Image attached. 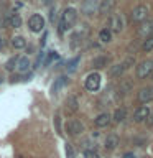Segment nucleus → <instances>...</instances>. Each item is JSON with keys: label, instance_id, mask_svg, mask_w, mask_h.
I'll return each instance as SVG.
<instances>
[{"label": "nucleus", "instance_id": "obj_22", "mask_svg": "<svg viewBox=\"0 0 153 158\" xmlns=\"http://www.w3.org/2000/svg\"><path fill=\"white\" fill-rule=\"evenodd\" d=\"M142 49L145 53H148V51H151L153 49V36H148L145 41H143V44H142Z\"/></svg>", "mask_w": 153, "mask_h": 158}, {"label": "nucleus", "instance_id": "obj_34", "mask_svg": "<svg viewBox=\"0 0 153 158\" xmlns=\"http://www.w3.org/2000/svg\"><path fill=\"white\" fill-rule=\"evenodd\" d=\"M41 58H43V53H39V54H38L36 63H35V68H38V66H39V63H41Z\"/></svg>", "mask_w": 153, "mask_h": 158}, {"label": "nucleus", "instance_id": "obj_8", "mask_svg": "<svg viewBox=\"0 0 153 158\" xmlns=\"http://www.w3.org/2000/svg\"><path fill=\"white\" fill-rule=\"evenodd\" d=\"M118 143H120V138H118L117 133H109L105 142H104V145H105L107 150H115L118 147Z\"/></svg>", "mask_w": 153, "mask_h": 158}, {"label": "nucleus", "instance_id": "obj_21", "mask_svg": "<svg viewBox=\"0 0 153 158\" xmlns=\"http://www.w3.org/2000/svg\"><path fill=\"white\" fill-rule=\"evenodd\" d=\"M99 40L104 43H109L112 40V33H110V30H102L101 33H99Z\"/></svg>", "mask_w": 153, "mask_h": 158}, {"label": "nucleus", "instance_id": "obj_33", "mask_svg": "<svg viewBox=\"0 0 153 158\" xmlns=\"http://www.w3.org/2000/svg\"><path fill=\"white\" fill-rule=\"evenodd\" d=\"M122 158H135V155H133L132 152H125V153L122 155Z\"/></svg>", "mask_w": 153, "mask_h": 158}, {"label": "nucleus", "instance_id": "obj_17", "mask_svg": "<svg viewBox=\"0 0 153 158\" xmlns=\"http://www.w3.org/2000/svg\"><path fill=\"white\" fill-rule=\"evenodd\" d=\"M132 89V82L130 81H123L120 86H118V89H117V92H118V96H125V94H128V91Z\"/></svg>", "mask_w": 153, "mask_h": 158}, {"label": "nucleus", "instance_id": "obj_29", "mask_svg": "<svg viewBox=\"0 0 153 158\" xmlns=\"http://www.w3.org/2000/svg\"><path fill=\"white\" fill-rule=\"evenodd\" d=\"M79 63V56H76L74 59H71V61L68 63V71H74L76 69V64Z\"/></svg>", "mask_w": 153, "mask_h": 158}, {"label": "nucleus", "instance_id": "obj_35", "mask_svg": "<svg viewBox=\"0 0 153 158\" xmlns=\"http://www.w3.org/2000/svg\"><path fill=\"white\" fill-rule=\"evenodd\" d=\"M43 3H44V5H51L53 0H43Z\"/></svg>", "mask_w": 153, "mask_h": 158}, {"label": "nucleus", "instance_id": "obj_24", "mask_svg": "<svg viewBox=\"0 0 153 158\" xmlns=\"http://www.w3.org/2000/svg\"><path fill=\"white\" fill-rule=\"evenodd\" d=\"M123 71H125L123 64H117V66H114V68L110 69V76H112V77H117V76H120Z\"/></svg>", "mask_w": 153, "mask_h": 158}, {"label": "nucleus", "instance_id": "obj_13", "mask_svg": "<svg viewBox=\"0 0 153 158\" xmlns=\"http://www.w3.org/2000/svg\"><path fill=\"white\" fill-rule=\"evenodd\" d=\"M30 69V59L27 56H18V61H17V71L20 74L27 73Z\"/></svg>", "mask_w": 153, "mask_h": 158}, {"label": "nucleus", "instance_id": "obj_15", "mask_svg": "<svg viewBox=\"0 0 153 158\" xmlns=\"http://www.w3.org/2000/svg\"><path fill=\"white\" fill-rule=\"evenodd\" d=\"M5 22H7L12 28H20V27H22V17H20V15H17V13L10 15V17L5 20Z\"/></svg>", "mask_w": 153, "mask_h": 158}, {"label": "nucleus", "instance_id": "obj_32", "mask_svg": "<svg viewBox=\"0 0 153 158\" xmlns=\"http://www.w3.org/2000/svg\"><path fill=\"white\" fill-rule=\"evenodd\" d=\"M133 61H135V59H133V56H128V58H127V59H125V61H123L122 64H123V68L127 69V68H130L132 64H133Z\"/></svg>", "mask_w": 153, "mask_h": 158}, {"label": "nucleus", "instance_id": "obj_12", "mask_svg": "<svg viewBox=\"0 0 153 158\" xmlns=\"http://www.w3.org/2000/svg\"><path fill=\"white\" fill-rule=\"evenodd\" d=\"M138 101L140 102H150L153 101V87H143L138 92Z\"/></svg>", "mask_w": 153, "mask_h": 158}, {"label": "nucleus", "instance_id": "obj_31", "mask_svg": "<svg viewBox=\"0 0 153 158\" xmlns=\"http://www.w3.org/2000/svg\"><path fill=\"white\" fill-rule=\"evenodd\" d=\"M54 59H58V53L51 51V53H49V56H46V66H48V64H51Z\"/></svg>", "mask_w": 153, "mask_h": 158}, {"label": "nucleus", "instance_id": "obj_10", "mask_svg": "<svg viewBox=\"0 0 153 158\" xmlns=\"http://www.w3.org/2000/svg\"><path fill=\"white\" fill-rule=\"evenodd\" d=\"M148 115H150V109L142 106L135 110V114H133V120L135 122H143L145 118H148Z\"/></svg>", "mask_w": 153, "mask_h": 158}, {"label": "nucleus", "instance_id": "obj_9", "mask_svg": "<svg viewBox=\"0 0 153 158\" xmlns=\"http://www.w3.org/2000/svg\"><path fill=\"white\" fill-rule=\"evenodd\" d=\"M138 33L143 36H153V20H145L143 23H140Z\"/></svg>", "mask_w": 153, "mask_h": 158}, {"label": "nucleus", "instance_id": "obj_1", "mask_svg": "<svg viewBox=\"0 0 153 158\" xmlns=\"http://www.w3.org/2000/svg\"><path fill=\"white\" fill-rule=\"evenodd\" d=\"M76 18H77V12H76V8L68 7V8L63 12V15H61V22H59L58 33H59V35H63L64 31H66V30H69L74 23H76Z\"/></svg>", "mask_w": 153, "mask_h": 158}, {"label": "nucleus", "instance_id": "obj_28", "mask_svg": "<svg viewBox=\"0 0 153 158\" xmlns=\"http://www.w3.org/2000/svg\"><path fill=\"white\" fill-rule=\"evenodd\" d=\"M84 158H101L96 150H84Z\"/></svg>", "mask_w": 153, "mask_h": 158}, {"label": "nucleus", "instance_id": "obj_23", "mask_svg": "<svg viewBox=\"0 0 153 158\" xmlns=\"http://www.w3.org/2000/svg\"><path fill=\"white\" fill-rule=\"evenodd\" d=\"M17 61H18V56L10 58L7 61V64H5V69H7V71H13V69H17Z\"/></svg>", "mask_w": 153, "mask_h": 158}, {"label": "nucleus", "instance_id": "obj_27", "mask_svg": "<svg viewBox=\"0 0 153 158\" xmlns=\"http://www.w3.org/2000/svg\"><path fill=\"white\" fill-rule=\"evenodd\" d=\"M66 158H76V152L71 143H66Z\"/></svg>", "mask_w": 153, "mask_h": 158}, {"label": "nucleus", "instance_id": "obj_20", "mask_svg": "<svg viewBox=\"0 0 153 158\" xmlns=\"http://www.w3.org/2000/svg\"><path fill=\"white\" fill-rule=\"evenodd\" d=\"M125 117H127V109H123V107H118L117 110L114 112V120L115 122H122Z\"/></svg>", "mask_w": 153, "mask_h": 158}, {"label": "nucleus", "instance_id": "obj_25", "mask_svg": "<svg viewBox=\"0 0 153 158\" xmlns=\"http://www.w3.org/2000/svg\"><path fill=\"white\" fill-rule=\"evenodd\" d=\"M105 64H107V58H105V56H97L96 59H94L92 66H94V68H104Z\"/></svg>", "mask_w": 153, "mask_h": 158}, {"label": "nucleus", "instance_id": "obj_11", "mask_svg": "<svg viewBox=\"0 0 153 158\" xmlns=\"http://www.w3.org/2000/svg\"><path fill=\"white\" fill-rule=\"evenodd\" d=\"M110 120H112L110 114L104 112V114H99V115L94 118V123H96V127H107L109 123H110Z\"/></svg>", "mask_w": 153, "mask_h": 158}, {"label": "nucleus", "instance_id": "obj_4", "mask_svg": "<svg viewBox=\"0 0 153 158\" xmlns=\"http://www.w3.org/2000/svg\"><path fill=\"white\" fill-rule=\"evenodd\" d=\"M28 27H30V30H31L33 33L43 31V30H44V20H43V17H41V15H38V13L31 15L30 20H28Z\"/></svg>", "mask_w": 153, "mask_h": 158}, {"label": "nucleus", "instance_id": "obj_30", "mask_svg": "<svg viewBox=\"0 0 153 158\" xmlns=\"http://www.w3.org/2000/svg\"><path fill=\"white\" fill-rule=\"evenodd\" d=\"M64 84H66V77H59V81L54 84V87H53V92H56V91H58V87H63Z\"/></svg>", "mask_w": 153, "mask_h": 158}, {"label": "nucleus", "instance_id": "obj_19", "mask_svg": "<svg viewBox=\"0 0 153 158\" xmlns=\"http://www.w3.org/2000/svg\"><path fill=\"white\" fill-rule=\"evenodd\" d=\"M66 107H68L69 112H76L77 110V99L74 96H69L68 101H66Z\"/></svg>", "mask_w": 153, "mask_h": 158}, {"label": "nucleus", "instance_id": "obj_16", "mask_svg": "<svg viewBox=\"0 0 153 158\" xmlns=\"http://www.w3.org/2000/svg\"><path fill=\"white\" fill-rule=\"evenodd\" d=\"M96 8L99 10V7L96 5V2H94V0H87V2H84V5H82V10H84V13H86V15L96 13Z\"/></svg>", "mask_w": 153, "mask_h": 158}, {"label": "nucleus", "instance_id": "obj_36", "mask_svg": "<svg viewBox=\"0 0 153 158\" xmlns=\"http://www.w3.org/2000/svg\"><path fill=\"white\" fill-rule=\"evenodd\" d=\"M2 44H3V41H2V36H0V48H2Z\"/></svg>", "mask_w": 153, "mask_h": 158}, {"label": "nucleus", "instance_id": "obj_5", "mask_svg": "<svg viewBox=\"0 0 153 158\" xmlns=\"http://www.w3.org/2000/svg\"><path fill=\"white\" fill-rule=\"evenodd\" d=\"M148 17V8L145 7V5H138V7L133 8L132 12V20L135 23H143Z\"/></svg>", "mask_w": 153, "mask_h": 158}, {"label": "nucleus", "instance_id": "obj_18", "mask_svg": "<svg viewBox=\"0 0 153 158\" xmlns=\"http://www.w3.org/2000/svg\"><path fill=\"white\" fill-rule=\"evenodd\" d=\"M12 44L15 49H23L25 46H27V40H25L23 36H15L12 40Z\"/></svg>", "mask_w": 153, "mask_h": 158}, {"label": "nucleus", "instance_id": "obj_3", "mask_svg": "<svg viewBox=\"0 0 153 158\" xmlns=\"http://www.w3.org/2000/svg\"><path fill=\"white\" fill-rule=\"evenodd\" d=\"M153 73V59H145L137 66V77L138 79H145Z\"/></svg>", "mask_w": 153, "mask_h": 158}, {"label": "nucleus", "instance_id": "obj_14", "mask_svg": "<svg viewBox=\"0 0 153 158\" xmlns=\"http://www.w3.org/2000/svg\"><path fill=\"white\" fill-rule=\"evenodd\" d=\"M114 7H115V0H102V3L99 5V13H109L114 10Z\"/></svg>", "mask_w": 153, "mask_h": 158}, {"label": "nucleus", "instance_id": "obj_26", "mask_svg": "<svg viewBox=\"0 0 153 158\" xmlns=\"http://www.w3.org/2000/svg\"><path fill=\"white\" fill-rule=\"evenodd\" d=\"M54 127H56V132L61 135V115H59V112L54 114Z\"/></svg>", "mask_w": 153, "mask_h": 158}, {"label": "nucleus", "instance_id": "obj_6", "mask_svg": "<svg viewBox=\"0 0 153 158\" xmlns=\"http://www.w3.org/2000/svg\"><path fill=\"white\" fill-rule=\"evenodd\" d=\"M66 130H68L69 135H81L84 132V127L77 118H71V120H68V123H66Z\"/></svg>", "mask_w": 153, "mask_h": 158}, {"label": "nucleus", "instance_id": "obj_2", "mask_svg": "<svg viewBox=\"0 0 153 158\" xmlns=\"http://www.w3.org/2000/svg\"><path fill=\"white\" fill-rule=\"evenodd\" d=\"M101 74L99 73H91V74H87V77H86V81H84V86H86L87 91H91V92H96L101 89Z\"/></svg>", "mask_w": 153, "mask_h": 158}, {"label": "nucleus", "instance_id": "obj_7", "mask_svg": "<svg viewBox=\"0 0 153 158\" xmlns=\"http://www.w3.org/2000/svg\"><path fill=\"white\" fill-rule=\"evenodd\" d=\"M109 27H110V30H114L115 33L122 31V28H123V17L120 13H114L110 17V20H109Z\"/></svg>", "mask_w": 153, "mask_h": 158}]
</instances>
